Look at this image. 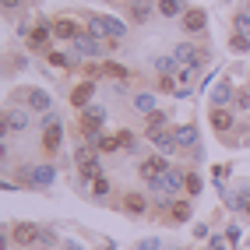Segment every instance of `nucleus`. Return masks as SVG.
Masks as SVG:
<instances>
[{
  "label": "nucleus",
  "mask_w": 250,
  "mask_h": 250,
  "mask_svg": "<svg viewBox=\"0 0 250 250\" xmlns=\"http://www.w3.org/2000/svg\"><path fill=\"white\" fill-rule=\"evenodd\" d=\"M159 4H155V0H130V21H134V25H145L148 18H152V11H155Z\"/></svg>",
  "instance_id": "423d86ee"
},
{
  "label": "nucleus",
  "mask_w": 250,
  "mask_h": 250,
  "mask_svg": "<svg viewBox=\"0 0 250 250\" xmlns=\"http://www.w3.org/2000/svg\"><path fill=\"white\" fill-rule=\"evenodd\" d=\"M53 36H57V39H78L81 32H78V25H74L71 18H57V21H53Z\"/></svg>",
  "instance_id": "dca6fc26"
},
{
  "label": "nucleus",
  "mask_w": 250,
  "mask_h": 250,
  "mask_svg": "<svg viewBox=\"0 0 250 250\" xmlns=\"http://www.w3.org/2000/svg\"><path fill=\"white\" fill-rule=\"evenodd\" d=\"M145 208H148L145 194H134V190H130L127 201H124V211H127V215H145Z\"/></svg>",
  "instance_id": "a211bd4d"
},
{
  "label": "nucleus",
  "mask_w": 250,
  "mask_h": 250,
  "mask_svg": "<svg viewBox=\"0 0 250 250\" xmlns=\"http://www.w3.org/2000/svg\"><path fill=\"white\" fill-rule=\"evenodd\" d=\"M183 187H187V176L169 166V169L162 173V190H166V194H176V190H183Z\"/></svg>",
  "instance_id": "1a4fd4ad"
},
{
  "label": "nucleus",
  "mask_w": 250,
  "mask_h": 250,
  "mask_svg": "<svg viewBox=\"0 0 250 250\" xmlns=\"http://www.w3.org/2000/svg\"><path fill=\"white\" fill-rule=\"evenodd\" d=\"M88 36H95V39L109 36V28H106V18H99V14H92V18H88Z\"/></svg>",
  "instance_id": "4be33fe9"
},
{
  "label": "nucleus",
  "mask_w": 250,
  "mask_h": 250,
  "mask_svg": "<svg viewBox=\"0 0 250 250\" xmlns=\"http://www.w3.org/2000/svg\"><path fill=\"white\" fill-rule=\"evenodd\" d=\"M232 25H236L240 36H250V14H247V11H240L236 18H232Z\"/></svg>",
  "instance_id": "cd10ccee"
},
{
  "label": "nucleus",
  "mask_w": 250,
  "mask_h": 250,
  "mask_svg": "<svg viewBox=\"0 0 250 250\" xmlns=\"http://www.w3.org/2000/svg\"><path fill=\"white\" fill-rule=\"evenodd\" d=\"M21 4V0H4V7H18Z\"/></svg>",
  "instance_id": "a18cd8bd"
},
{
  "label": "nucleus",
  "mask_w": 250,
  "mask_h": 250,
  "mask_svg": "<svg viewBox=\"0 0 250 250\" xmlns=\"http://www.w3.org/2000/svg\"><path fill=\"white\" fill-rule=\"evenodd\" d=\"M166 127V113L162 109H155V113H148V138L155 134V130H162Z\"/></svg>",
  "instance_id": "b1692460"
},
{
  "label": "nucleus",
  "mask_w": 250,
  "mask_h": 250,
  "mask_svg": "<svg viewBox=\"0 0 250 250\" xmlns=\"http://www.w3.org/2000/svg\"><path fill=\"white\" fill-rule=\"evenodd\" d=\"M243 145H247V148H250V130H247V134H243Z\"/></svg>",
  "instance_id": "49530a36"
},
{
  "label": "nucleus",
  "mask_w": 250,
  "mask_h": 250,
  "mask_svg": "<svg viewBox=\"0 0 250 250\" xmlns=\"http://www.w3.org/2000/svg\"><path fill=\"white\" fill-rule=\"evenodd\" d=\"M134 109H141V113H155V99L148 95V92L134 95Z\"/></svg>",
  "instance_id": "a878e982"
},
{
  "label": "nucleus",
  "mask_w": 250,
  "mask_h": 250,
  "mask_svg": "<svg viewBox=\"0 0 250 250\" xmlns=\"http://www.w3.org/2000/svg\"><path fill=\"white\" fill-rule=\"evenodd\" d=\"M39 243L53 247V243H57V232H53V229H39Z\"/></svg>",
  "instance_id": "58836bf2"
},
{
  "label": "nucleus",
  "mask_w": 250,
  "mask_h": 250,
  "mask_svg": "<svg viewBox=\"0 0 250 250\" xmlns=\"http://www.w3.org/2000/svg\"><path fill=\"white\" fill-rule=\"evenodd\" d=\"M232 49H236V53H247V49H250V36H240V32H236V36H232V42H229Z\"/></svg>",
  "instance_id": "2f4dec72"
},
{
  "label": "nucleus",
  "mask_w": 250,
  "mask_h": 250,
  "mask_svg": "<svg viewBox=\"0 0 250 250\" xmlns=\"http://www.w3.org/2000/svg\"><path fill=\"white\" fill-rule=\"evenodd\" d=\"M173 57H176L180 63H190V71H194V67H201V63H205L208 53H205V49H197V46H190V42H180V46L173 49Z\"/></svg>",
  "instance_id": "f03ea898"
},
{
  "label": "nucleus",
  "mask_w": 250,
  "mask_h": 250,
  "mask_svg": "<svg viewBox=\"0 0 250 250\" xmlns=\"http://www.w3.org/2000/svg\"><path fill=\"white\" fill-rule=\"evenodd\" d=\"M208 120H211V127L219 130V134H226V130L232 127V113H229L226 106H211V116H208Z\"/></svg>",
  "instance_id": "ddd939ff"
},
{
  "label": "nucleus",
  "mask_w": 250,
  "mask_h": 250,
  "mask_svg": "<svg viewBox=\"0 0 250 250\" xmlns=\"http://www.w3.org/2000/svg\"><path fill=\"white\" fill-rule=\"evenodd\" d=\"M152 145L159 148V155L176 152V138H173V134H166V130H155V134H152Z\"/></svg>",
  "instance_id": "f3484780"
},
{
  "label": "nucleus",
  "mask_w": 250,
  "mask_h": 250,
  "mask_svg": "<svg viewBox=\"0 0 250 250\" xmlns=\"http://www.w3.org/2000/svg\"><path fill=\"white\" fill-rule=\"evenodd\" d=\"M159 88H162V92H176V88H173V78H166V74H162V81H159Z\"/></svg>",
  "instance_id": "79ce46f5"
},
{
  "label": "nucleus",
  "mask_w": 250,
  "mask_h": 250,
  "mask_svg": "<svg viewBox=\"0 0 250 250\" xmlns=\"http://www.w3.org/2000/svg\"><path fill=\"white\" fill-rule=\"evenodd\" d=\"M247 215H250V201H247Z\"/></svg>",
  "instance_id": "09e8293b"
},
{
  "label": "nucleus",
  "mask_w": 250,
  "mask_h": 250,
  "mask_svg": "<svg viewBox=\"0 0 250 250\" xmlns=\"http://www.w3.org/2000/svg\"><path fill=\"white\" fill-rule=\"evenodd\" d=\"M21 130H28V113L25 109H7L4 113V138L7 134H21Z\"/></svg>",
  "instance_id": "7ed1b4c3"
},
{
  "label": "nucleus",
  "mask_w": 250,
  "mask_h": 250,
  "mask_svg": "<svg viewBox=\"0 0 250 250\" xmlns=\"http://www.w3.org/2000/svg\"><path fill=\"white\" fill-rule=\"evenodd\" d=\"M49 63H53V67H67V53H49Z\"/></svg>",
  "instance_id": "ea45409f"
},
{
  "label": "nucleus",
  "mask_w": 250,
  "mask_h": 250,
  "mask_svg": "<svg viewBox=\"0 0 250 250\" xmlns=\"http://www.w3.org/2000/svg\"><path fill=\"white\" fill-rule=\"evenodd\" d=\"M120 138V145L127 148V152H138V141H134V134H130V130H124V134H116Z\"/></svg>",
  "instance_id": "f704fd0d"
},
{
  "label": "nucleus",
  "mask_w": 250,
  "mask_h": 250,
  "mask_svg": "<svg viewBox=\"0 0 250 250\" xmlns=\"http://www.w3.org/2000/svg\"><path fill=\"white\" fill-rule=\"evenodd\" d=\"M71 42H74V53L78 57H103V42H99L95 36H78Z\"/></svg>",
  "instance_id": "39448f33"
},
{
  "label": "nucleus",
  "mask_w": 250,
  "mask_h": 250,
  "mask_svg": "<svg viewBox=\"0 0 250 250\" xmlns=\"http://www.w3.org/2000/svg\"><path fill=\"white\" fill-rule=\"evenodd\" d=\"M176 63H180L176 57H155V71H159V74H173Z\"/></svg>",
  "instance_id": "393cba45"
},
{
  "label": "nucleus",
  "mask_w": 250,
  "mask_h": 250,
  "mask_svg": "<svg viewBox=\"0 0 250 250\" xmlns=\"http://www.w3.org/2000/svg\"><path fill=\"white\" fill-rule=\"evenodd\" d=\"M226 205H229L232 211H243V208H247V197H243V190H240V194H226Z\"/></svg>",
  "instance_id": "c756f323"
},
{
  "label": "nucleus",
  "mask_w": 250,
  "mask_h": 250,
  "mask_svg": "<svg viewBox=\"0 0 250 250\" xmlns=\"http://www.w3.org/2000/svg\"><path fill=\"white\" fill-rule=\"evenodd\" d=\"M134 250H162V240H159V236H148V240H141Z\"/></svg>",
  "instance_id": "c9c22d12"
},
{
  "label": "nucleus",
  "mask_w": 250,
  "mask_h": 250,
  "mask_svg": "<svg viewBox=\"0 0 250 250\" xmlns=\"http://www.w3.org/2000/svg\"><path fill=\"white\" fill-rule=\"evenodd\" d=\"M232 99V88H229V81H219V85L211 88V106H226Z\"/></svg>",
  "instance_id": "aec40b11"
},
{
  "label": "nucleus",
  "mask_w": 250,
  "mask_h": 250,
  "mask_svg": "<svg viewBox=\"0 0 250 250\" xmlns=\"http://www.w3.org/2000/svg\"><path fill=\"white\" fill-rule=\"evenodd\" d=\"M211 250H226V243H222L219 236H211Z\"/></svg>",
  "instance_id": "c03bdc74"
},
{
  "label": "nucleus",
  "mask_w": 250,
  "mask_h": 250,
  "mask_svg": "<svg viewBox=\"0 0 250 250\" xmlns=\"http://www.w3.org/2000/svg\"><path fill=\"white\" fill-rule=\"evenodd\" d=\"M92 95H95V85H92V81H81V85L71 92V103L81 109V106H92Z\"/></svg>",
  "instance_id": "2eb2a0df"
},
{
  "label": "nucleus",
  "mask_w": 250,
  "mask_h": 250,
  "mask_svg": "<svg viewBox=\"0 0 250 250\" xmlns=\"http://www.w3.org/2000/svg\"><path fill=\"white\" fill-rule=\"evenodd\" d=\"M187 194H190V197H194V194H201V176H194V173L187 176Z\"/></svg>",
  "instance_id": "4c0bfd02"
},
{
  "label": "nucleus",
  "mask_w": 250,
  "mask_h": 250,
  "mask_svg": "<svg viewBox=\"0 0 250 250\" xmlns=\"http://www.w3.org/2000/svg\"><path fill=\"white\" fill-rule=\"evenodd\" d=\"M14 240H18L21 247H28V243H36L39 240V226H32V222H14Z\"/></svg>",
  "instance_id": "9d476101"
},
{
  "label": "nucleus",
  "mask_w": 250,
  "mask_h": 250,
  "mask_svg": "<svg viewBox=\"0 0 250 250\" xmlns=\"http://www.w3.org/2000/svg\"><path fill=\"white\" fill-rule=\"evenodd\" d=\"M169 215H173V222H187L190 219V201H176L169 208Z\"/></svg>",
  "instance_id": "5701e85b"
},
{
  "label": "nucleus",
  "mask_w": 250,
  "mask_h": 250,
  "mask_svg": "<svg viewBox=\"0 0 250 250\" xmlns=\"http://www.w3.org/2000/svg\"><path fill=\"white\" fill-rule=\"evenodd\" d=\"M205 25H208V14L201 7H194V11L183 14V28H187V32H205Z\"/></svg>",
  "instance_id": "4468645a"
},
{
  "label": "nucleus",
  "mask_w": 250,
  "mask_h": 250,
  "mask_svg": "<svg viewBox=\"0 0 250 250\" xmlns=\"http://www.w3.org/2000/svg\"><path fill=\"white\" fill-rule=\"evenodd\" d=\"M60 138H63V130H60V120H49V124H42V148L49 155L60 148Z\"/></svg>",
  "instance_id": "20e7f679"
},
{
  "label": "nucleus",
  "mask_w": 250,
  "mask_h": 250,
  "mask_svg": "<svg viewBox=\"0 0 250 250\" xmlns=\"http://www.w3.org/2000/svg\"><path fill=\"white\" fill-rule=\"evenodd\" d=\"M236 106H240V109H247V113H250V88H247V92H240V95H236Z\"/></svg>",
  "instance_id": "a19ab883"
},
{
  "label": "nucleus",
  "mask_w": 250,
  "mask_h": 250,
  "mask_svg": "<svg viewBox=\"0 0 250 250\" xmlns=\"http://www.w3.org/2000/svg\"><path fill=\"white\" fill-rule=\"evenodd\" d=\"M92 190H95V197H106V194H109V180L95 176V187H92Z\"/></svg>",
  "instance_id": "e433bc0d"
},
{
  "label": "nucleus",
  "mask_w": 250,
  "mask_h": 250,
  "mask_svg": "<svg viewBox=\"0 0 250 250\" xmlns=\"http://www.w3.org/2000/svg\"><path fill=\"white\" fill-rule=\"evenodd\" d=\"M159 11H162V18H176V14H187V11H183V0H159Z\"/></svg>",
  "instance_id": "412c9836"
},
{
  "label": "nucleus",
  "mask_w": 250,
  "mask_h": 250,
  "mask_svg": "<svg viewBox=\"0 0 250 250\" xmlns=\"http://www.w3.org/2000/svg\"><path fill=\"white\" fill-rule=\"evenodd\" d=\"M166 169H169V162H166L162 155H152V159L141 162V176H145V180H155V176H162Z\"/></svg>",
  "instance_id": "9b49d317"
},
{
  "label": "nucleus",
  "mask_w": 250,
  "mask_h": 250,
  "mask_svg": "<svg viewBox=\"0 0 250 250\" xmlns=\"http://www.w3.org/2000/svg\"><path fill=\"white\" fill-rule=\"evenodd\" d=\"M229 173H232V166H229V162H222V166H215V169H211V180H215V183H222Z\"/></svg>",
  "instance_id": "473e14b6"
},
{
  "label": "nucleus",
  "mask_w": 250,
  "mask_h": 250,
  "mask_svg": "<svg viewBox=\"0 0 250 250\" xmlns=\"http://www.w3.org/2000/svg\"><path fill=\"white\" fill-rule=\"evenodd\" d=\"M173 138H176V148H197V127L183 124V127L173 130Z\"/></svg>",
  "instance_id": "f8f14e48"
},
{
  "label": "nucleus",
  "mask_w": 250,
  "mask_h": 250,
  "mask_svg": "<svg viewBox=\"0 0 250 250\" xmlns=\"http://www.w3.org/2000/svg\"><path fill=\"white\" fill-rule=\"evenodd\" d=\"M85 116H88V120H95V124H103V120H106V109L92 103V106H85Z\"/></svg>",
  "instance_id": "7c9ffc66"
},
{
  "label": "nucleus",
  "mask_w": 250,
  "mask_h": 250,
  "mask_svg": "<svg viewBox=\"0 0 250 250\" xmlns=\"http://www.w3.org/2000/svg\"><path fill=\"white\" fill-rule=\"evenodd\" d=\"M49 32H53V25H49V21H39L36 32H28V46H36V49H39V46L49 39Z\"/></svg>",
  "instance_id": "6ab92c4d"
},
{
  "label": "nucleus",
  "mask_w": 250,
  "mask_h": 250,
  "mask_svg": "<svg viewBox=\"0 0 250 250\" xmlns=\"http://www.w3.org/2000/svg\"><path fill=\"white\" fill-rule=\"evenodd\" d=\"M103 71H106L109 78H116V81H127V78H130V71L120 67V63H103Z\"/></svg>",
  "instance_id": "bb28decb"
},
{
  "label": "nucleus",
  "mask_w": 250,
  "mask_h": 250,
  "mask_svg": "<svg viewBox=\"0 0 250 250\" xmlns=\"http://www.w3.org/2000/svg\"><path fill=\"white\" fill-rule=\"evenodd\" d=\"M21 99H25V103H28L32 109H36V113H49V109H53V99H49L42 88H28Z\"/></svg>",
  "instance_id": "0eeeda50"
},
{
  "label": "nucleus",
  "mask_w": 250,
  "mask_h": 250,
  "mask_svg": "<svg viewBox=\"0 0 250 250\" xmlns=\"http://www.w3.org/2000/svg\"><path fill=\"white\" fill-rule=\"evenodd\" d=\"M106 28H109V36H113V39H120L124 32H127V28H124V21H116V18H106Z\"/></svg>",
  "instance_id": "72a5a7b5"
},
{
  "label": "nucleus",
  "mask_w": 250,
  "mask_h": 250,
  "mask_svg": "<svg viewBox=\"0 0 250 250\" xmlns=\"http://www.w3.org/2000/svg\"><path fill=\"white\" fill-rule=\"evenodd\" d=\"M53 180H57L53 166H32V187H36V190H46Z\"/></svg>",
  "instance_id": "6e6552de"
},
{
  "label": "nucleus",
  "mask_w": 250,
  "mask_h": 250,
  "mask_svg": "<svg viewBox=\"0 0 250 250\" xmlns=\"http://www.w3.org/2000/svg\"><path fill=\"white\" fill-rule=\"evenodd\" d=\"M99 148L95 145H81L78 152H74V162H78V169H81V176L85 180H92V176H99Z\"/></svg>",
  "instance_id": "f257e3e1"
},
{
  "label": "nucleus",
  "mask_w": 250,
  "mask_h": 250,
  "mask_svg": "<svg viewBox=\"0 0 250 250\" xmlns=\"http://www.w3.org/2000/svg\"><path fill=\"white\" fill-rule=\"evenodd\" d=\"M243 197H247V201H250V187H243Z\"/></svg>",
  "instance_id": "de8ad7c7"
},
{
  "label": "nucleus",
  "mask_w": 250,
  "mask_h": 250,
  "mask_svg": "<svg viewBox=\"0 0 250 250\" xmlns=\"http://www.w3.org/2000/svg\"><path fill=\"white\" fill-rule=\"evenodd\" d=\"M63 250H85V247H81L78 240H63Z\"/></svg>",
  "instance_id": "37998d69"
},
{
  "label": "nucleus",
  "mask_w": 250,
  "mask_h": 250,
  "mask_svg": "<svg viewBox=\"0 0 250 250\" xmlns=\"http://www.w3.org/2000/svg\"><path fill=\"white\" fill-rule=\"evenodd\" d=\"M95 148L99 152H116V148H124V145H120V138H99Z\"/></svg>",
  "instance_id": "c85d7f7f"
}]
</instances>
